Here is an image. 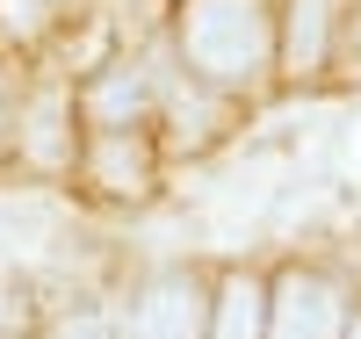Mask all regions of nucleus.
<instances>
[{"instance_id": "nucleus-1", "label": "nucleus", "mask_w": 361, "mask_h": 339, "mask_svg": "<svg viewBox=\"0 0 361 339\" xmlns=\"http://www.w3.org/2000/svg\"><path fill=\"white\" fill-rule=\"evenodd\" d=\"M275 29H267L260 0H188L180 8V58L209 87H253L267 73Z\"/></svg>"}, {"instance_id": "nucleus-2", "label": "nucleus", "mask_w": 361, "mask_h": 339, "mask_svg": "<svg viewBox=\"0 0 361 339\" xmlns=\"http://www.w3.org/2000/svg\"><path fill=\"white\" fill-rule=\"evenodd\" d=\"M347 332V296L311 267H289L267 296V339H340Z\"/></svg>"}, {"instance_id": "nucleus-3", "label": "nucleus", "mask_w": 361, "mask_h": 339, "mask_svg": "<svg viewBox=\"0 0 361 339\" xmlns=\"http://www.w3.org/2000/svg\"><path fill=\"white\" fill-rule=\"evenodd\" d=\"M209 325V296L188 282V274H166L137 296V318H130V339H202Z\"/></svg>"}, {"instance_id": "nucleus-4", "label": "nucleus", "mask_w": 361, "mask_h": 339, "mask_svg": "<svg viewBox=\"0 0 361 339\" xmlns=\"http://www.w3.org/2000/svg\"><path fill=\"white\" fill-rule=\"evenodd\" d=\"M275 180H282V159H275V152H260L253 166H238L231 180H217V188H209V224H217V231L253 224L260 209L275 202Z\"/></svg>"}, {"instance_id": "nucleus-5", "label": "nucleus", "mask_w": 361, "mask_h": 339, "mask_svg": "<svg viewBox=\"0 0 361 339\" xmlns=\"http://www.w3.org/2000/svg\"><path fill=\"white\" fill-rule=\"evenodd\" d=\"M145 109H152V73L145 66H109L87 87V116H94L102 130H137Z\"/></svg>"}, {"instance_id": "nucleus-6", "label": "nucleus", "mask_w": 361, "mask_h": 339, "mask_svg": "<svg viewBox=\"0 0 361 339\" xmlns=\"http://www.w3.org/2000/svg\"><path fill=\"white\" fill-rule=\"evenodd\" d=\"M325 37H333V0H289V15H282V73L311 80L325 66Z\"/></svg>"}, {"instance_id": "nucleus-7", "label": "nucleus", "mask_w": 361, "mask_h": 339, "mask_svg": "<svg viewBox=\"0 0 361 339\" xmlns=\"http://www.w3.org/2000/svg\"><path fill=\"white\" fill-rule=\"evenodd\" d=\"M22 159L29 166H66V87H37L22 109Z\"/></svg>"}, {"instance_id": "nucleus-8", "label": "nucleus", "mask_w": 361, "mask_h": 339, "mask_svg": "<svg viewBox=\"0 0 361 339\" xmlns=\"http://www.w3.org/2000/svg\"><path fill=\"white\" fill-rule=\"evenodd\" d=\"M94 188L102 195H145L152 188V159H145V144L130 130H102V144H94Z\"/></svg>"}, {"instance_id": "nucleus-9", "label": "nucleus", "mask_w": 361, "mask_h": 339, "mask_svg": "<svg viewBox=\"0 0 361 339\" xmlns=\"http://www.w3.org/2000/svg\"><path fill=\"white\" fill-rule=\"evenodd\" d=\"M260 325H267V289L253 274H231L209 303V339H260Z\"/></svg>"}, {"instance_id": "nucleus-10", "label": "nucleus", "mask_w": 361, "mask_h": 339, "mask_svg": "<svg viewBox=\"0 0 361 339\" xmlns=\"http://www.w3.org/2000/svg\"><path fill=\"white\" fill-rule=\"evenodd\" d=\"M166 109H173V123H180V144H202V137H209V101H202V94L173 87V94H166Z\"/></svg>"}, {"instance_id": "nucleus-11", "label": "nucleus", "mask_w": 361, "mask_h": 339, "mask_svg": "<svg viewBox=\"0 0 361 339\" xmlns=\"http://www.w3.org/2000/svg\"><path fill=\"white\" fill-rule=\"evenodd\" d=\"M51 339H109V318L102 311H73V318H58Z\"/></svg>"}, {"instance_id": "nucleus-12", "label": "nucleus", "mask_w": 361, "mask_h": 339, "mask_svg": "<svg viewBox=\"0 0 361 339\" xmlns=\"http://www.w3.org/2000/svg\"><path fill=\"white\" fill-rule=\"evenodd\" d=\"M340 339H361V318H347V332H340Z\"/></svg>"}, {"instance_id": "nucleus-13", "label": "nucleus", "mask_w": 361, "mask_h": 339, "mask_svg": "<svg viewBox=\"0 0 361 339\" xmlns=\"http://www.w3.org/2000/svg\"><path fill=\"white\" fill-rule=\"evenodd\" d=\"M0 318H8V296H0Z\"/></svg>"}, {"instance_id": "nucleus-14", "label": "nucleus", "mask_w": 361, "mask_h": 339, "mask_svg": "<svg viewBox=\"0 0 361 339\" xmlns=\"http://www.w3.org/2000/svg\"><path fill=\"white\" fill-rule=\"evenodd\" d=\"M0 109H8V94H0Z\"/></svg>"}, {"instance_id": "nucleus-15", "label": "nucleus", "mask_w": 361, "mask_h": 339, "mask_svg": "<svg viewBox=\"0 0 361 339\" xmlns=\"http://www.w3.org/2000/svg\"><path fill=\"white\" fill-rule=\"evenodd\" d=\"M44 8H51V0H44Z\"/></svg>"}]
</instances>
